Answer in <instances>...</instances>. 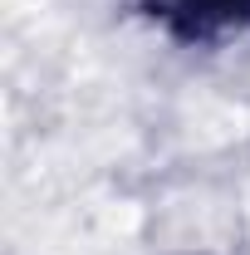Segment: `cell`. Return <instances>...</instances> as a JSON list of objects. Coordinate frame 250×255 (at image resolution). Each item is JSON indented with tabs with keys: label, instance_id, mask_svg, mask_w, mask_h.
<instances>
[{
	"label": "cell",
	"instance_id": "cell-1",
	"mask_svg": "<svg viewBox=\"0 0 250 255\" xmlns=\"http://www.w3.org/2000/svg\"><path fill=\"white\" fill-rule=\"evenodd\" d=\"M177 39H221L250 25V0H142Z\"/></svg>",
	"mask_w": 250,
	"mask_h": 255
}]
</instances>
